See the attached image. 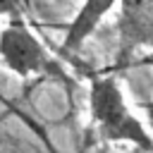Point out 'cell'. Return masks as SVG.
Instances as JSON below:
<instances>
[{"instance_id": "1", "label": "cell", "mask_w": 153, "mask_h": 153, "mask_svg": "<svg viewBox=\"0 0 153 153\" xmlns=\"http://www.w3.org/2000/svg\"><path fill=\"white\" fill-rule=\"evenodd\" d=\"M88 120L98 139L127 143L139 153H153V134L131 108L115 76H93L88 86Z\"/></svg>"}, {"instance_id": "2", "label": "cell", "mask_w": 153, "mask_h": 153, "mask_svg": "<svg viewBox=\"0 0 153 153\" xmlns=\"http://www.w3.org/2000/svg\"><path fill=\"white\" fill-rule=\"evenodd\" d=\"M0 62L19 79L60 74L57 60L36 38V33L26 26L22 17H10L7 24L0 29Z\"/></svg>"}, {"instance_id": "3", "label": "cell", "mask_w": 153, "mask_h": 153, "mask_svg": "<svg viewBox=\"0 0 153 153\" xmlns=\"http://www.w3.org/2000/svg\"><path fill=\"white\" fill-rule=\"evenodd\" d=\"M120 50L129 55L131 50L148 43V29L153 22V0H120Z\"/></svg>"}, {"instance_id": "4", "label": "cell", "mask_w": 153, "mask_h": 153, "mask_svg": "<svg viewBox=\"0 0 153 153\" xmlns=\"http://www.w3.org/2000/svg\"><path fill=\"white\" fill-rule=\"evenodd\" d=\"M120 5V0H84L76 14L69 19L62 36V53H76L100 26V22Z\"/></svg>"}, {"instance_id": "5", "label": "cell", "mask_w": 153, "mask_h": 153, "mask_svg": "<svg viewBox=\"0 0 153 153\" xmlns=\"http://www.w3.org/2000/svg\"><path fill=\"white\" fill-rule=\"evenodd\" d=\"M26 0H0V17H22Z\"/></svg>"}, {"instance_id": "6", "label": "cell", "mask_w": 153, "mask_h": 153, "mask_svg": "<svg viewBox=\"0 0 153 153\" xmlns=\"http://www.w3.org/2000/svg\"><path fill=\"white\" fill-rule=\"evenodd\" d=\"M141 108H143V120H146V124H148V129L153 134V100H146Z\"/></svg>"}, {"instance_id": "7", "label": "cell", "mask_w": 153, "mask_h": 153, "mask_svg": "<svg viewBox=\"0 0 153 153\" xmlns=\"http://www.w3.org/2000/svg\"><path fill=\"white\" fill-rule=\"evenodd\" d=\"M148 48H153V22H151V29H148Z\"/></svg>"}]
</instances>
